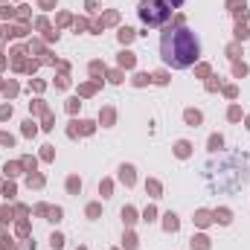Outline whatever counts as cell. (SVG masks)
<instances>
[{"mask_svg": "<svg viewBox=\"0 0 250 250\" xmlns=\"http://www.w3.org/2000/svg\"><path fill=\"white\" fill-rule=\"evenodd\" d=\"M184 3H187V0H169V6H172V9H178V6H184Z\"/></svg>", "mask_w": 250, "mask_h": 250, "instance_id": "3", "label": "cell"}, {"mask_svg": "<svg viewBox=\"0 0 250 250\" xmlns=\"http://www.w3.org/2000/svg\"><path fill=\"white\" fill-rule=\"evenodd\" d=\"M160 59L172 70H187L201 59V41L189 26H172L160 38Z\"/></svg>", "mask_w": 250, "mask_h": 250, "instance_id": "1", "label": "cell"}, {"mask_svg": "<svg viewBox=\"0 0 250 250\" xmlns=\"http://www.w3.org/2000/svg\"><path fill=\"white\" fill-rule=\"evenodd\" d=\"M137 12H140V21H143L146 26H160V23H166V21L172 18L169 0H140Z\"/></svg>", "mask_w": 250, "mask_h": 250, "instance_id": "2", "label": "cell"}]
</instances>
